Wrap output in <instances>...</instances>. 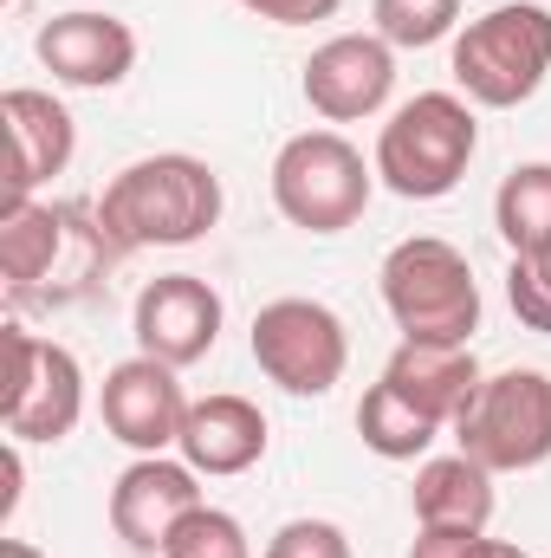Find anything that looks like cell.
Returning <instances> with one entry per match:
<instances>
[{
    "label": "cell",
    "mask_w": 551,
    "mask_h": 558,
    "mask_svg": "<svg viewBox=\"0 0 551 558\" xmlns=\"http://www.w3.org/2000/svg\"><path fill=\"white\" fill-rule=\"evenodd\" d=\"M377 195V162L344 131H298L273 156V208L298 234H344Z\"/></svg>",
    "instance_id": "obj_6"
},
{
    "label": "cell",
    "mask_w": 551,
    "mask_h": 558,
    "mask_svg": "<svg viewBox=\"0 0 551 558\" xmlns=\"http://www.w3.org/2000/svg\"><path fill=\"white\" fill-rule=\"evenodd\" d=\"M254 364L285 397H331L351 364V331L325 299H273L254 312Z\"/></svg>",
    "instance_id": "obj_8"
},
{
    "label": "cell",
    "mask_w": 551,
    "mask_h": 558,
    "mask_svg": "<svg viewBox=\"0 0 551 558\" xmlns=\"http://www.w3.org/2000/svg\"><path fill=\"white\" fill-rule=\"evenodd\" d=\"M98 221L111 234L118 254L143 247H195L201 234H215L221 221V175L188 156V149H162L124 162L105 195H98Z\"/></svg>",
    "instance_id": "obj_1"
},
{
    "label": "cell",
    "mask_w": 551,
    "mask_h": 558,
    "mask_svg": "<svg viewBox=\"0 0 551 558\" xmlns=\"http://www.w3.org/2000/svg\"><path fill=\"white\" fill-rule=\"evenodd\" d=\"M98 416L111 428V441H124L131 454H169L182 441V422H188V397L175 384V364L162 357H124L105 371V390H98Z\"/></svg>",
    "instance_id": "obj_12"
},
{
    "label": "cell",
    "mask_w": 551,
    "mask_h": 558,
    "mask_svg": "<svg viewBox=\"0 0 551 558\" xmlns=\"http://www.w3.org/2000/svg\"><path fill=\"white\" fill-rule=\"evenodd\" d=\"M461 454L493 474H526L551 461V377L546 371H500L480 377L467 416L454 422Z\"/></svg>",
    "instance_id": "obj_7"
},
{
    "label": "cell",
    "mask_w": 551,
    "mask_h": 558,
    "mask_svg": "<svg viewBox=\"0 0 551 558\" xmlns=\"http://www.w3.org/2000/svg\"><path fill=\"white\" fill-rule=\"evenodd\" d=\"M493 228H500L506 254H539V247H551V162H519L500 182Z\"/></svg>",
    "instance_id": "obj_19"
},
{
    "label": "cell",
    "mask_w": 551,
    "mask_h": 558,
    "mask_svg": "<svg viewBox=\"0 0 551 558\" xmlns=\"http://www.w3.org/2000/svg\"><path fill=\"white\" fill-rule=\"evenodd\" d=\"M156 558H254V546H247V526L234 513H221V507L201 500L195 513L175 520V533L162 539Z\"/></svg>",
    "instance_id": "obj_21"
},
{
    "label": "cell",
    "mask_w": 551,
    "mask_h": 558,
    "mask_svg": "<svg viewBox=\"0 0 551 558\" xmlns=\"http://www.w3.org/2000/svg\"><path fill=\"white\" fill-rule=\"evenodd\" d=\"M377 292L396 318V331L415 344H474L480 331V279L467 254L441 234H409L383 254Z\"/></svg>",
    "instance_id": "obj_5"
},
{
    "label": "cell",
    "mask_w": 551,
    "mask_h": 558,
    "mask_svg": "<svg viewBox=\"0 0 551 558\" xmlns=\"http://www.w3.org/2000/svg\"><path fill=\"white\" fill-rule=\"evenodd\" d=\"M254 20H273V26H318V20H338L344 0H241Z\"/></svg>",
    "instance_id": "obj_25"
},
{
    "label": "cell",
    "mask_w": 551,
    "mask_h": 558,
    "mask_svg": "<svg viewBox=\"0 0 551 558\" xmlns=\"http://www.w3.org/2000/svg\"><path fill=\"white\" fill-rule=\"evenodd\" d=\"M415 526H467V533H487L493 526V468H480L474 454H428L415 468L409 487Z\"/></svg>",
    "instance_id": "obj_18"
},
{
    "label": "cell",
    "mask_w": 551,
    "mask_h": 558,
    "mask_svg": "<svg viewBox=\"0 0 551 558\" xmlns=\"http://www.w3.org/2000/svg\"><path fill=\"white\" fill-rule=\"evenodd\" d=\"M0 124H7V202H26L33 189H46L52 175L72 169L78 149V124L52 92L13 85L0 98Z\"/></svg>",
    "instance_id": "obj_15"
},
{
    "label": "cell",
    "mask_w": 551,
    "mask_h": 558,
    "mask_svg": "<svg viewBox=\"0 0 551 558\" xmlns=\"http://www.w3.org/2000/svg\"><path fill=\"white\" fill-rule=\"evenodd\" d=\"M448 72H454L467 105L519 111L526 98H539V85L551 78V7H539V0L487 7L480 20H467L454 33Z\"/></svg>",
    "instance_id": "obj_4"
},
{
    "label": "cell",
    "mask_w": 551,
    "mask_h": 558,
    "mask_svg": "<svg viewBox=\"0 0 551 558\" xmlns=\"http://www.w3.org/2000/svg\"><path fill=\"white\" fill-rule=\"evenodd\" d=\"M0 558H46L33 539H0Z\"/></svg>",
    "instance_id": "obj_29"
},
{
    "label": "cell",
    "mask_w": 551,
    "mask_h": 558,
    "mask_svg": "<svg viewBox=\"0 0 551 558\" xmlns=\"http://www.w3.org/2000/svg\"><path fill=\"white\" fill-rule=\"evenodd\" d=\"M0 474H7V494H0V520H13V513H20V481H26L20 441H7V454H0Z\"/></svg>",
    "instance_id": "obj_27"
},
{
    "label": "cell",
    "mask_w": 551,
    "mask_h": 558,
    "mask_svg": "<svg viewBox=\"0 0 551 558\" xmlns=\"http://www.w3.org/2000/svg\"><path fill=\"white\" fill-rule=\"evenodd\" d=\"M221 292L208 286L201 274H162L149 279L131 305V331H137V351L143 357H162L175 371L201 364L215 344H221Z\"/></svg>",
    "instance_id": "obj_11"
},
{
    "label": "cell",
    "mask_w": 551,
    "mask_h": 558,
    "mask_svg": "<svg viewBox=\"0 0 551 558\" xmlns=\"http://www.w3.org/2000/svg\"><path fill=\"white\" fill-rule=\"evenodd\" d=\"M267 416H260V403H247V397H234V390H215V397H195L188 403V422H182V441H175V454L195 468V474H208V481H228V474H247L260 454H267Z\"/></svg>",
    "instance_id": "obj_16"
},
{
    "label": "cell",
    "mask_w": 551,
    "mask_h": 558,
    "mask_svg": "<svg viewBox=\"0 0 551 558\" xmlns=\"http://www.w3.org/2000/svg\"><path fill=\"white\" fill-rule=\"evenodd\" d=\"M383 384L403 403H415L428 422L454 428L467 416L474 390H480V357H474V344H415V338H403L383 364Z\"/></svg>",
    "instance_id": "obj_17"
},
{
    "label": "cell",
    "mask_w": 551,
    "mask_h": 558,
    "mask_svg": "<svg viewBox=\"0 0 551 558\" xmlns=\"http://www.w3.org/2000/svg\"><path fill=\"white\" fill-rule=\"evenodd\" d=\"M487 533H467V526H415L409 558H474Z\"/></svg>",
    "instance_id": "obj_26"
},
{
    "label": "cell",
    "mask_w": 551,
    "mask_h": 558,
    "mask_svg": "<svg viewBox=\"0 0 551 558\" xmlns=\"http://www.w3.org/2000/svg\"><path fill=\"white\" fill-rule=\"evenodd\" d=\"M7 357H13V377L0 397L7 441H20V448L26 441H65L85 416V364L59 338H39L26 325H7Z\"/></svg>",
    "instance_id": "obj_9"
},
{
    "label": "cell",
    "mask_w": 551,
    "mask_h": 558,
    "mask_svg": "<svg viewBox=\"0 0 551 558\" xmlns=\"http://www.w3.org/2000/svg\"><path fill=\"white\" fill-rule=\"evenodd\" d=\"M33 52H39V65H46L59 85H72V92H111V85H124L131 65H137V33H131L118 13L72 7V13H59V20L39 26Z\"/></svg>",
    "instance_id": "obj_13"
},
{
    "label": "cell",
    "mask_w": 551,
    "mask_h": 558,
    "mask_svg": "<svg viewBox=\"0 0 551 558\" xmlns=\"http://www.w3.org/2000/svg\"><path fill=\"white\" fill-rule=\"evenodd\" d=\"M370 13H377V33L403 52H421L461 26V0H377Z\"/></svg>",
    "instance_id": "obj_22"
},
{
    "label": "cell",
    "mask_w": 551,
    "mask_h": 558,
    "mask_svg": "<svg viewBox=\"0 0 551 558\" xmlns=\"http://www.w3.org/2000/svg\"><path fill=\"white\" fill-rule=\"evenodd\" d=\"M474 558H526V553H519L513 539H480V546H474Z\"/></svg>",
    "instance_id": "obj_28"
},
{
    "label": "cell",
    "mask_w": 551,
    "mask_h": 558,
    "mask_svg": "<svg viewBox=\"0 0 551 558\" xmlns=\"http://www.w3.org/2000/svg\"><path fill=\"white\" fill-rule=\"evenodd\" d=\"M267 558H351V533L338 520H285L267 539Z\"/></svg>",
    "instance_id": "obj_24"
},
{
    "label": "cell",
    "mask_w": 551,
    "mask_h": 558,
    "mask_svg": "<svg viewBox=\"0 0 551 558\" xmlns=\"http://www.w3.org/2000/svg\"><path fill=\"white\" fill-rule=\"evenodd\" d=\"M506 299H513V318H519L526 331H546L551 338V247L513 254V267H506Z\"/></svg>",
    "instance_id": "obj_23"
},
{
    "label": "cell",
    "mask_w": 551,
    "mask_h": 558,
    "mask_svg": "<svg viewBox=\"0 0 551 558\" xmlns=\"http://www.w3.org/2000/svg\"><path fill=\"white\" fill-rule=\"evenodd\" d=\"M201 507V474L175 454H137L118 481H111V533L131 553H162V539L175 533L182 513Z\"/></svg>",
    "instance_id": "obj_14"
},
{
    "label": "cell",
    "mask_w": 551,
    "mask_h": 558,
    "mask_svg": "<svg viewBox=\"0 0 551 558\" xmlns=\"http://www.w3.org/2000/svg\"><path fill=\"white\" fill-rule=\"evenodd\" d=\"M118 260L98 208H72V202H7L0 215V279L13 292V305L26 299H78L91 279Z\"/></svg>",
    "instance_id": "obj_2"
},
{
    "label": "cell",
    "mask_w": 551,
    "mask_h": 558,
    "mask_svg": "<svg viewBox=\"0 0 551 558\" xmlns=\"http://www.w3.org/2000/svg\"><path fill=\"white\" fill-rule=\"evenodd\" d=\"M298 92L325 124H364L396 92V46L383 33H338L305 59Z\"/></svg>",
    "instance_id": "obj_10"
},
{
    "label": "cell",
    "mask_w": 551,
    "mask_h": 558,
    "mask_svg": "<svg viewBox=\"0 0 551 558\" xmlns=\"http://www.w3.org/2000/svg\"><path fill=\"white\" fill-rule=\"evenodd\" d=\"M480 149V118L461 92H415L377 131V182L403 202H441L461 189Z\"/></svg>",
    "instance_id": "obj_3"
},
{
    "label": "cell",
    "mask_w": 551,
    "mask_h": 558,
    "mask_svg": "<svg viewBox=\"0 0 551 558\" xmlns=\"http://www.w3.org/2000/svg\"><path fill=\"white\" fill-rule=\"evenodd\" d=\"M357 435H364V448L383 454V461H415V454L434 448L441 422H428L415 403H403V397L377 377V384L364 390V403H357Z\"/></svg>",
    "instance_id": "obj_20"
}]
</instances>
